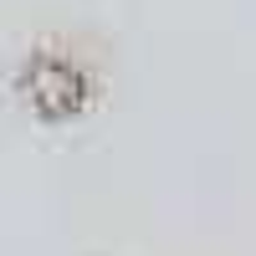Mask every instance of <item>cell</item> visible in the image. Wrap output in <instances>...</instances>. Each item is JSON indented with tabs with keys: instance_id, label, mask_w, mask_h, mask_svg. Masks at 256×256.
<instances>
[{
	"instance_id": "cell-1",
	"label": "cell",
	"mask_w": 256,
	"mask_h": 256,
	"mask_svg": "<svg viewBox=\"0 0 256 256\" xmlns=\"http://www.w3.org/2000/svg\"><path fill=\"white\" fill-rule=\"evenodd\" d=\"M16 88H20V102H26L41 123H52V128L88 118V108L98 102L92 67L77 52H67V46H36V52H26V62L16 67Z\"/></svg>"
}]
</instances>
